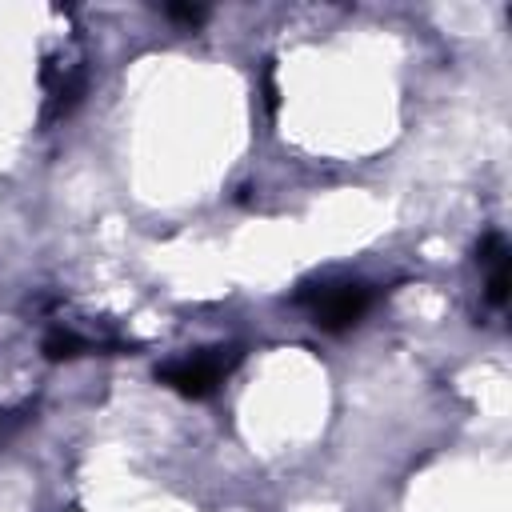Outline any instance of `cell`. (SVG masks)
<instances>
[{"instance_id":"obj_4","label":"cell","mask_w":512,"mask_h":512,"mask_svg":"<svg viewBox=\"0 0 512 512\" xmlns=\"http://www.w3.org/2000/svg\"><path fill=\"white\" fill-rule=\"evenodd\" d=\"M168 16H176L184 24H200L204 20V8H168Z\"/></svg>"},{"instance_id":"obj_2","label":"cell","mask_w":512,"mask_h":512,"mask_svg":"<svg viewBox=\"0 0 512 512\" xmlns=\"http://www.w3.org/2000/svg\"><path fill=\"white\" fill-rule=\"evenodd\" d=\"M236 364H240V348L212 344V348H192V352H180V356L164 360L156 368V380L168 384L172 392L188 396V400H204L228 380V372Z\"/></svg>"},{"instance_id":"obj_3","label":"cell","mask_w":512,"mask_h":512,"mask_svg":"<svg viewBox=\"0 0 512 512\" xmlns=\"http://www.w3.org/2000/svg\"><path fill=\"white\" fill-rule=\"evenodd\" d=\"M480 272H484V296L492 308L508 304V240L500 232H492L480 244Z\"/></svg>"},{"instance_id":"obj_1","label":"cell","mask_w":512,"mask_h":512,"mask_svg":"<svg viewBox=\"0 0 512 512\" xmlns=\"http://www.w3.org/2000/svg\"><path fill=\"white\" fill-rule=\"evenodd\" d=\"M296 304L308 312V320L316 328L344 332L368 316V308L376 304V292H372V284L352 280V276H320V280L300 284Z\"/></svg>"}]
</instances>
